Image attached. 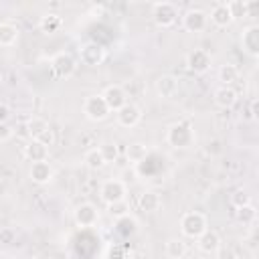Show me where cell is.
<instances>
[{"instance_id": "603a6c76", "label": "cell", "mask_w": 259, "mask_h": 259, "mask_svg": "<svg viewBox=\"0 0 259 259\" xmlns=\"http://www.w3.org/2000/svg\"><path fill=\"white\" fill-rule=\"evenodd\" d=\"M61 26H63V18H61L59 14L49 12V14L40 16L38 28H40L45 34H55V32H59V30H61Z\"/></svg>"}, {"instance_id": "83f0119b", "label": "cell", "mask_w": 259, "mask_h": 259, "mask_svg": "<svg viewBox=\"0 0 259 259\" xmlns=\"http://www.w3.org/2000/svg\"><path fill=\"white\" fill-rule=\"evenodd\" d=\"M107 212L113 217V219H121V217H127L130 214V202L123 198V200H115L111 204H107Z\"/></svg>"}, {"instance_id": "8d00e7d4", "label": "cell", "mask_w": 259, "mask_h": 259, "mask_svg": "<svg viewBox=\"0 0 259 259\" xmlns=\"http://www.w3.org/2000/svg\"><path fill=\"white\" fill-rule=\"evenodd\" d=\"M188 259H200V257H194V255H192V257H188Z\"/></svg>"}, {"instance_id": "3957f363", "label": "cell", "mask_w": 259, "mask_h": 259, "mask_svg": "<svg viewBox=\"0 0 259 259\" xmlns=\"http://www.w3.org/2000/svg\"><path fill=\"white\" fill-rule=\"evenodd\" d=\"M83 113H85V117H87L89 121H103V119L111 113V109L107 107L103 95L99 93V95H89V97H85V101H83Z\"/></svg>"}, {"instance_id": "f546056e", "label": "cell", "mask_w": 259, "mask_h": 259, "mask_svg": "<svg viewBox=\"0 0 259 259\" xmlns=\"http://www.w3.org/2000/svg\"><path fill=\"white\" fill-rule=\"evenodd\" d=\"M136 229H138V223L127 214V217H121V219H117V231L123 235V237H127V235H134L136 233Z\"/></svg>"}, {"instance_id": "ffe728a7", "label": "cell", "mask_w": 259, "mask_h": 259, "mask_svg": "<svg viewBox=\"0 0 259 259\" xmlns=\"http://www.w3.org/2000/svg\"><path fill=\"white\" fill-rule=\"evenodd\" d=\"M214 103L223 109H229L237 103V91L233 87H227V85H221L217 91H214Z\"/></svg>"}, {"instance_id": "8992f818", "label": "cell", "mask_w": 259, "mask_h": 259, "mask_svg": "<svg viewBox=\"0 0 259 259\" xmlns=\"http://www.w3.org/2000/svg\"><path fill=\"white\" fill-rule=\"evenodd\" d=\"M107 53L105 49L99 45V42H85L81 49H79V59L83 65H89V67H97L105 61Z\"/></svg>"}, {"instance_id": "74e56055", "label": "cell", "mask_w": 259, "mask_h": 259, "mask_svg": "<svg viewBox=\"0 0 259 259\" xmlns=\"http://www.w3.org/2000/svg\"><path fill=\"white\" fill-rule=\"evenodd\" d=\"M0 85H2V75H0Z\"/></svg>"}, {"instance_id": "9c48e42d", "label": "cell", "mask_w": 259, "mask_h": 259, "mask_svg": "<svg viewBox=\"0 0 259 259\" xmlns=\"http://www.w3.org/2000/svg\"><path fill=\"white\" fill-rule=\"evenodd\" d=\"M115 119H117V123H119L121 127H134V125H138L140 119H142V109H140L136 103L127 101L125 105H121V107L115 111Z\"/></svg>"}, {"instance_id": "d6a6232c", "label": "cell", "mask_w": 259, "mask_h": 259, "mask_svg": "<svg viewBox=\"0 0 259 259\" xmlns=\"http://www.w3.org/2000/svg\"><path fill=\"white\" fill-rule=\"evenodd\" d=\"M105 259H130V255L123 245H111L105 253Z\"/></svg>"}, {"instance_id": "836d02e7", "label": "cell", "mask_w": 259, "mask_h": 259, "mask_svg": "<svg viewBox=\"0 0 259 259\" xmlns=\"http://www.w3.org/2000/svg\"><path fill=\"white\" fill-rule=\"evenodd\" d=\"M55 140H57V138H55V132H53L51 127H49V130H45V132L40 134V138H38V142H40V144H45L47 148H51V146L55 144Z\"/></svg>"}, {"instance_id": "7c38bea8", "label": "cell", "mask_w": 259, "mask_h": 259, "mask_svg": "<svg viewBox=\"0 0 259 259\" xmlns=\"http://www.w3.org/2000/svg\"><path fill=\"white\" fill-rule=\"evenodd\" d=\"M233 20H235V16H233V12H231L229 2H217V4L210 8V22H212L214 26L227 28V26L233 24Z\"/></svg>"}, {"instance_id": "cb8c5ba5", "label": "cell", "mask_w": 259, "mask_h": 259, "mask_svg": "<svg viewBox=\"0 0 259 259\" xmlns=\"http://www.w3.org/2000/svg\"><path fill=\"white\" fill-rule=\"evenodd\" d=\"M49 127H51L49 121H47L45 117H40V115H32V117L28 119V123H26V132H28L30 140H38L40 134H42L45 130H49Z\"/></svg>"}, {"instance_id": "7402d4cb", "label": "cell", "mask_w": 259, "mask_h": 259, "mask_svg": "<svg viewBox=\"0 0 259 259\" xmlns=\"http://www.w3.org/2000/svg\"><path fill=\"white\" fill-rule=\"evenodd\" d=\"M20 30L10 22H0V47H12L18 42Z\"/></svg>"}, {"instance_id": "277c9868", "label": "cell", "mask_w": 259, "mask_h": 259, "mask_svg": "<svg viewBox=\"0 0 259 259\" xmlns=\"http://www.w3.org/2000/svg\"><path fill=\"white\" fill-rule=\"evenodd\" d=\"M51 69H53V73H55L57 79H69L77 71V61L73 59L71 53L61 51V53H57L51 59Z\"/></svg>"}, {"instance_id": "8fae6325", "label": "cell", "mask_w": 259, "mask_h": 259, "mask_svg": "<svg viewBox=\"0 0 259 259\" xmlns=\"http://www.w3.org/2000/svg\"><path fill=\"white\" fill-rule=\"evenodd\" d=\"M75 223L79 227H95L97 221H99V210L91 204V202H81L77 208H75Z\"/></svg>"}, {"instance_id": "44dd1931", "label": "cell", "mask_w": 259, "mask_h": 259, "mask_svg": "<svg viewBox=\"0 0 259 259\" xmlns=\"http://www.w3.org/2000/svg\"><path fill=\"white\" fill-rule=\"evenodd\" d=\"M164 251H166V255H168L170 259H184L186 253H188V247H186V243H184L182 239L172 237V239L166 241Z\"/></svg>"}, {"instance_id": "484cf974", "label": "cell", "mask_w": 259, "mask_h": 259, "mask_svg": "<svg viewBox=\"0 0 259 259\" xmlns=\"http://www.w3.org/2000/svg\"><path fill=\"white\" fill-rule=\"evenodd\" d=\"M83 162H85V166H87L89 170H99V168L105 166V160H103L99 148H91V150H87L85 156H83Z\"/></svg>"}, {"instance_id": "5bb4252c", "label": "cell", "mask_w": 259, "mask_h": 259, "mask_svg": "<svg viewBox=\"0 0 259 259\" xmlns=\"http://www.w3.org/2000/svg\"><path fill=\"white\" fill-rule=\"evenodd\" d=\"M241 45H243V51L251 57H257L259 55V26L251 24L243 30V36H241Z\"/></svg>"}, {"instance_id": "e575fe53", "label": "cell", "mask_w": 259, "mask_h": 259, "mask_svg": "<svg viewBox=\"0 0 259 259\" xmlns=\"http://www.w3.org/2000/svg\"><path fill=\"white\" fill-rule=\"evenodd\" d=\"M12 134H14V132H12V127H10L6 121H4V123H0V142H8V140L12 138Z\"/></svg>"}, {"instance_id": "d6986e66", "label": "cell", "mask_w": 259, "mask_h": 259, "mask_svg": "<svg viewBox=\"0 0 259 259\" xmlns=\"http://www.w3.org/2000/svg\"><path fill=\"white\" fill-rule=\"evenodd\" d=\"M138 206H140L142 212H156V210L162 206V198H160L158 192H154V190H146V192L140 194V198H138Z\"/></svg>"}, {"instance_id": "e0dca14e", "label": "cell", "mask_w": 259, "mask_h": 259, "mask_svg": "<svg viewBox=\"0 0 259 259\" xmlns=\"http://www.w3.org/2000/svg\"><path fill=\"white\" fill-rule=\"evenodd\" d=\"M178 91V79L174 75H160L158 81H156V93L164 99H170L174 97Z\"/></svg>"}, {"instance_id": "ac0fdd59", "label": "cell", "mask_w": 259, "mask_h": 259, "mask_svg": "<svg viewBox=\"0 0 259 259\" xmlns=\"http://www.w3.org/2000/svg\"><path fill=\"white\" fill-rule=\"evenodd\" d=\"M24 156L34 164V162H45L49 158V148L45 144H40L38 140H30L24 146Z\"/></svg>"}, {"instance_id": "30bf717a", "label": "cell", "mask_w": 259, "mask_h": 259, "mask_svg": "<svg viewBox=\"0 0 259 259\" xmlns=\"http://www.w3.org/2000/svg\"><path fill=\"white\" fill-rule=\"evenodd\" d=\"M186 65L194 73H206L210 69V65H212V59L204 49H194V51H190L186 55Z\"/></svg>"}, {"instance_id": "d4e9b609", "label": "cell", "mask_w": 259, "mask_h": 259, "mask_svg": "<svg viewBox=\"0 0 259 259\" xmlns=\"http://www.w3.org/2000/svg\"><path fill=\"white\" fill-rule=\"evenodd\" d=\"M125 156H127V160H130L132 164H142V162L148 158V148H146L144 144H140V142H134V144L127 146Z\"/></svg>"}, {"instance_id": "7a4b0ae2", "label": "cell", "mask_w": 259, "mask_h": 259, "mask_svg": "<svg viewBox=\"0 0 259 259\" xmlns=\"http://www.w3.org/2000/svg\"><path fill=\"white\" fill-rule=\"evenodd\" d=\"M208 229V223H206V217L198 210H188L180 217V231L184 237H190V239H198L204 231Z\"/></svg>"}, {"instance_id": "4fadbf2b", "label": "cell", "mask_w": 259, "mask_h": 259, "mask_svg": "<svg viewBox=\"0 0 259 259\" xmlns=\"http://www.w3.org/2000/svg\"><path fill=\"white\" fill-rule=\"evenodd\" d=\"M101 95H103V99L111 111H117L121 105L127 103V95H125L123 87H119V85H107Z\"/></svg>"}, {"instance_id": "f1b7e54d", "label": "cell", "mask_w": 259, "mask_h": 259, "mask_svg": "<svg viewBox=\"0 0 259 259\" xmlns=\"http://www.w3.org/2000/svg\"><path fill=\"white\" fill-rule=\"evenodd\" d=\"M255 217H257V210H255V206L251 202L237 208V221L243 223V225H251L255 221Z\"/></svg>"}, {"instance_id": "9a60e30c", "label": "cell", "mask_w": 259, "mask_h": 259, "mask_svg": "<svg viewBox=\"0 0 259 259\" xmlns=\"http://www.w3.org/2000/svg\"><path fill=\"white\" fill-rule=\"evenodd\" d=\"M30 180L34 182V184H49L53 178H55V170H53V166L45 160V162H34L32 166H30Z\"/></svg>"}, {"instance_id": "d590c367", "label": "cell", "mask_w": 259, "mask_h": 259, "mask_svg": "<svg viewBox=\"0 0 259 259\" xmlns=\"http://www.w3.org/2000/svg\"><path fill=\"white\" fill-rule=\"evenodd\" d=\"M8 117H10V109H8V105H6V103H0V123H4Z\"/></svg>"}, {"instance_id": "6da1fadb", "label": "cell", "mask_w": 259, "mask_h": 259, "mask_svg": "<svg viewBox=\"0 0 259 259\" xmlns=\"http://www.w3.org/2000/svg\"><path fill=\"white\" fill-rule=\"evenodd\" d=\"M166 142L176 148V150H186L190 146H194V130L190 125V121H176L168 127L166 132Z\"/></svg>"}, {"instance_id": "5b68a950", "label": "cell", "mask_w": 259, "mask_h": 259, "mask_svg": "<svg viewBox=\"0 0 259 259\" xmlns=\"http://www.w3.org/2000/svg\"><path fill=\"white\" fill-rule=\"evenodd\" d=\"M152 18L160 28H168L178 18V8L172 2H156L152 8Z\"/></svg>"}, {"instance_id": "52a82bcc", "label": "cell", "mask_w": 259, "mask_h": 259, "mask_svg": "<svg viewBox=\"0 0 259 259\" xmlns=\"http://www.w3.org/2000/svg\"><path fill=\"white\" fill-rule=\"evenodd\" d=\"M99 196H101V200L105 204H111L115 200H123L125 198V184L121 180H117V178H109V180H105L101 184Z\"/></svg>"}, {"instance_id": "1f68e13d", "label": "cell", "mask_w": 259, "mask_h": 259, "mask_svg": "<svg viewBox=\"0 0 259 259\" xmlns=\"http://www.w3.org/2000/svg\"><path fill=\"white\" fill-rule=\"evenodd\" d=\"M249 202H251V196H249L243 188H239V190H235V192L231 194V204H233L235 208L245 206V204H249Z\"/></svg>"}, {"instance_id": "2e32d148", "label": "cell", "mask_w": 259, "mask_h": 259, "mask_svg": "<svg viewBox=\"0 0 259 259\" xmlns=\"http://www.w3.org/2000/svg\"><path fill=\"white\" fill-rule=\"evenodd\" d=\"M196 241H198V243H196L198 249H200L202 253H206V255H214V253L221 249V237H219V233L212 231V229H206Z\"/></svg>"}, {"instance_id": "4dcf8cb0", "label": "cell", "mask_w": 259, "mask_h": 259, "mask_svg": "<svg viewBox=\"0 0 259 259\" xmlns=\"http://www.w3.org/2000/svg\"><path fill=\"white\" fill-rule=\"evenodd\" d=\"M99 152H101V156H103L105 164H107V162H113V160L117 158V154H119V150H117V144H111V142H105V144H101V146H99Z\"/></svg>"}, {"instance_id": "4316f807", "label": "cell", "mask_w": 259, "mask_h": 259, "mask_svg": "<svg viewBox=\"0 0 259 259\" xmlns=\"http://www.w3.org/2000/svg\"><path fill=\"white\" fill-rule=\"evenodd\" d=\"M237 79H239V69L235 65H223L219 69V81H223V85L231 87Z\"/></svg>"}, {"instance_id": "ba28073f", "label": "cell", "mask_w": 259, "mask_h": 259, "mask_svg": "<svg viewBox=\"0 0 259 259\" xmlns=\"http://www.w3.org/2000/svg\"><path fill=\"white\" fill-rule=\"evenodd\" d=\"M206 24H208V14L200 8H190L182 16V26L188 32H200L206 28Z\"/></svg>"}]
</instances>
